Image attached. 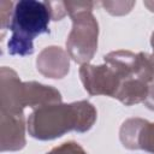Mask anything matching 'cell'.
Segmentation results:
<instances>
[{
    "label": "cell",
    "instance_id": "3",
    "mask_svg": "<svg viewBox=\"0 0 154 154\" xmlns=\"http://www.w3.org/2000/svg\"><path fill=\"white\" fill-rule=\"evenodd\" d=\"M72 28L66 40V52L79 65L90 64L96 51L99 23L93 14L91 1H65Z\"/></svg>",
    "mask_w": 154,
    "mask_h": 154
},
{
    "label": "cell",
    "instance_id": "12",
    "mask_svg": "<svg viewBox=\"0 0 154 154\" xmlns=\"http://www.w3.org/2000/svg\"><path fill=\"white\" fill-rule=\"evenodd\" d=\"M46 154H88V153L84 150V148L79 143L69 141L52 148Z\"/></svg>",
    "mask_w": 154,
    "mask_h": 154
},
{
    "label": "cell",
    "instance_id": "7",
    "mask_svg": "<svg viewBox=\"0 0 154 154\" xmlns=\"http://www.w3.org/2000/svg\"><path fill=\"white\" fill-rule=\"evenodd\" d=\"M24 113L0 112V146L1 152H16L25 147Z\"/></svg>",
    "mask_w": 154,
    "mask_h": 154
},
{
    "label": "cell",
    "instance_id": "16",
    "mask_svg": "<svg viewBox=\"0 0 154 154\" xmlns=\"http://www.w3.org/2000/svg\"><path fill=\"white\" fill-rule=\"evenodd\" d=\"M150 46H152V49H153L152 55L154 57V31L152 32V36H150Z\"/></svg>",
    "mask_w": 154,
    "mask_h": 154
},
{
    "label": "cell",
    "instance_id": "15",
    "mask_svg": "<svg viewBox=\"0 0 154 154\" xmlns=\"http://www.w3.org/2000/svg\"><path fill=\"white\" fill-rule=\"evenodd\" d=\"M143 5H144L150 12H154V1H144Z\"/></svg>",
    "mask_w": 154,
    "mask_h": 154
},
{
    "label": "cell",
    "instance_id": "8",
    "mask_svg": "<svg viewBox=\"0 0 154 154\" xmlns=\"http://www.w3.org/2000/svg\"><path fill=\"white\" fill-rule=\"evenodd\" d=\"M36 67L47 78H64L70 71V55L59 46H48L38 53Z\"/></svg>",
    "mask_w": 154,
    "mask_h": 154
},
{
    "label": "cell",
    "instance_id": "10",
    "mask_svg": "<svg viewBox=\"0 0 154 154\" xmlns=\"http://www.w3.org/2000/svg\"><path fill=\"white\" fill-rule=\"evenodd\" d=\"M135 1H102L101 5L109 14L113 16H124L131 11L135 6Z\"/></svg>",
    "mask_w": 154,
    "mask_h": 154
},
{
    "label": "cell",
    "instance_id": "9",
    "mask_svg": "<svg viewBox=\"0 0 154 154\" xmlns=\"http://www.w3.org/2000/svg\"><path fill=\"white\" fill-rule=\"evenodd\" d=\"M23 100L25 107L35 109L46 105L61 102L63 97L58 89L35 81H30L24 82L23 84Z\"/></svg>",
    "mask_w": 154,
    "mask_h": 154
},
{
    "label": "cell",
    "instance_id": "14",
    "mask_svg": "<svg viewBox=\"0 0 154 154\" xmlns=\"http://www.w3.org/2000/svg\"><path fill=\"white\" fill-rule=\"evenodd\" d=\"M144 106L150 109V111H154V82L152 84H149V90H148V95L144 100Z\"/></svg>",
    "mask_w": 154,
    "mask_h": 154
},
{
    "label": "cell",
    "instance_id": "2",
    "mask_svg": "<svg viewBox=\"0 0 154 154\" xmlns=\"http://www.w3.org/2000/svg\"><path fill=\"white\" fill-rule=\"evenodd\" d=\"M52 20L49 1L20 0L16 2L10 24L11 37L7 42L10 55H31L34 40L42 34H49Z\"/></svg>",
    "mask_w": 154,
    "mask_h": 154
},
{
    "label": "cell",
    "instance_id": "6",
    "mask_svg": "<svg viewBox=\"0 0 154 154\" xmlns=\"http://www.w3.org/2000/svg\"><path fill=\"white\" fill-rule=\"evenodd\" d=\"M23 84L14 70L2 66L0 70V112L24 113Z\"/></svg>",
    "mask_w": 154,
    "mask_h": 154
},
{
    "label": "cell",
    "instance_id": "4",
    "mask_svg": "<svg viewBox=\"0 0 154 154\" xmlns=\"http://www.w3.org/2000/svg\"><path fill=\"white\" fill-rule=\"evenodd\" d=\"M78 73L81 82L88 94L116 97L122 83V78L109 64H84L81 65Z\"/></svg>",
    "mask_w": 154,
    "mask_h": 154
},
{
    "label": "cell",
    "instance_id": "5",
    "mask_svg": "<svg viewBox=\"0 0 154 154\" xmlns=\"http://www.w3.org/2000/svg\"><path fill=\"white\" fill-rule=\"evenodd\" d=\"M119 140L126 149L154 154V123L143 118H129L120 126Z\"/></svg>",
    "mask_w": 154,
    "mask_h": 154
},
{
    "label": "cell",
    "instance_id": "13",
    "mask_svg": "<svg viewBox=\"0 0 154 154\" xmlns=\"http://www.w3.org/2000/svg\"><path fill=\"white\" fill-rule=\"evenodd\" d=\"M49 7L52 20H61L65 16H67L65 1H49Z\"/></svg>",
    "mask_w": 154,
    "mask_h": 154
},
{
    "label": "cell",
    "instance_id": "11",
    "mask_svg": "<svg viewBox=\"0 0 154 154\" xmlns=\"http://www.w3.org/2000/svg\"><path fill=\"white\" fill-rule=\"evenodd\" d=\"M13 1H0V28H1V37L5 36V31L10 28L11 19L14 10Z\"/></svg>",
    "mask_w": 154,
    "mask_h": 154
},
{
    "label": "cell",
    "instance_id": "1",
    "mask_svg": "<svg viewBox=\"0 0 154 154\" xmlns=\"http://www.w3.org/2000/svg\"><path fill=\"white\" fill-rule=\"evenodd\" d=\"M97 118L94 105L87 100L70 103H52L32 109L26 125L29 135L40 141H51L70 131L87 132Z\"/></svg>",
    "mask_w": 154,
    "mask_h": 154
}]
</instances>
